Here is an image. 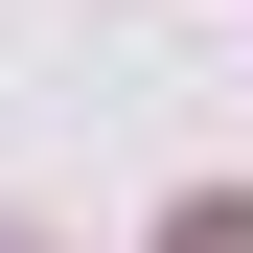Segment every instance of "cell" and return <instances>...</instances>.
<instances>
[{"label":"cell","instance_id":"6da1fadb","mask_svg":"<svg viewBox=\"0 0 253 253\" xmlns=\"http://www.w3.org/2000/svg\"><path fill=\"white\" fill-rule=\"evenodd\" d=\"M161 253H253V184H184V207H161Z\"/></svg>","mask_w":253,"mask_h":253},{"label":"cell","instance_id":"7a4b0ae2","mask_svg":"<svg viewBox=\"0 0 253 253\" xmlns=\"http://www.w3.org/2000/svg\"><path fill=\"white\" fill-rule=\"evenodd\" d=\"M0 253H46V230H0Z\"/></svg>","mask_w":253,"mask_h":253}]
</instances>
